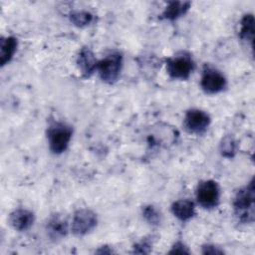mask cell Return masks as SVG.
I'll list each match as a JSON object with an SVG mask.
<instances>
[{
  "label": "cell",
  "instance_id": "6da1fadb",
  "mask_svg": "<svg viewBox=\"0 0 255 255\" xmlns=\"http://www.w3.org/2000/svg\"><path fill=\"white\" fill-rule=\"evenodd\" d=\"M254 177L239 188L233 198V212L238 222L252 224L255 219V186Z\"/></svg>",
  "mask_w": 255,
  "mask_h": 255
},
{
  "label": "cell",
  "instance_id": "7a4b0ae2",
  "mask_svg": "<svg viewBox=\"0 0 255 255\" xmlns=\"http://www.w3.org/2000/svg\"><path fill=\"white\" fill-rule=\"evenodd\" d=\"M46 134L50 151L58 155L68 149L73 136V128L64 122L54 121L49 124Z\"/></svg>",
  "mask_w": 255,
  "mask_h": 255
},
{
  "label": "cell",
  "instance_id": "3957f363",
  "mask_svg": "<svg viewBox=\"0 0 255 255\" xmlns=\"http://www.w3.org/2000/svg\"><path fill=\"white\" fill-rule=\"evenodd\" d=\"M165 69L170 79L185 81L193 73L195 62L190 53L182 51L165 59Z\"/></svg>",
  "mask_w": 255,
  "mask_h": 255
},
{
  "label": "cell",
  "instance_id": "277c9868",
  "mask_svg": "<svg viewBox=\"0 0 255 255\" xmlns=\"http://www.w3.org/2000/svg\"><path fill=\"white\" fill-rule=\"evenodd\" d=\"M123 66V54L118 51H113L99 60L97 73L102 82L108 85H114L121 77Z\"/></svg>",
  "mask_w": 255,
  "mask_h": 255
},
{
  "label": "cell",
  "instance_id": "5b68a950",
  "mask_svg": "<svg viewBox=\"0 0 255 255\" xmlns=\"http://www.w3.org/2000/svg\"><path fill=\"white\" fill-rule=\"evenodd\" d=\"M221 188L217 181L204 179L198 182L195 189L196 203L203 209L210 210L216 208L220 202Z\"/></svg>",
  "mask_w": 255,
  "mask_h": 255
},
{
  "label": "cell",
  "instance_id": "8992f818",
  "mask_svg": "<svg viewBox=\"0 0 255 255\" xmlns=\"http://www.w3.org/2000/svg\"><path fill=\"white\" fill-rule=\"evenodd\" d=\"M98 222V215L92 209H78L73 214L70 223V232L77 237L86 236L97 227Z\"/></svg>",
  "mask_w": 255,
  "mask_h": 255
},
{
  "label": "cell",
  "instance_id": "52a82bcc",
  "mask_svg": "<svg viewBox=\"0 0 255 255\" xmlns=\"http://www.w3.org/2000/svg\"><path fill=\"white\" fill-rule=\"evenodd\" d=\"M199 85L205 94L216 95L227 88V79L217 68L206 64L202 69Z\"/></svg>",
  "mask_w": 255,
  "mask_h": 255
},
{
  "label": "cell",
  "instance_id": "ba28073f",
  "mask_svg": "<svg viewBox=\"0 0 255 255\" xmlns=\"http://www.w3.org/2000/svg\"><path fill=\"white\" fill-rule=\"evenodd\" d=\"M211 124L208 113L200 109H189L183 118V127L191 134L204 133Z\"/></svg>",
  "mask_w": 255,
  "mask_h": 255
},
{
  "label": "cell",
  "instance_id": "9c48e42d",
  "mask_svg": "<svg viewBox=\"0 0 255 255\" xmlns=\"http://www.w3.org/2000/svg\"><path fill=\"white\" fill-rule=\"evenodd\" d=\"M45 232L47 237L56 242L64 239L70 232V223L60 214L51 215L45 223Z\"/></svg>",
  "mask_w": 255,
  "mask_h": 255
},
{
  "label": "cell",
  "instance_id": "30bf717a",
  "mask_svg": "<svg viewBox=\"0 0 255 255\" xmlns=\"http://www.w3.org/2000/svg\"><path fill=\"white\" fill-rule=\"evenodd\" d=\"M98 62L99 59H97L91 48L82 47L79 50L76 58V64L84 79L91 78L97 72Z\"/></svg>",
  "mask_w": 255,
  "mask_h": 255
},
{
  "label": "cell",
  "instance_id": "8fae6325",
  "mask_svg": "<svg viewBox=\"0 0 255 255\" xmlns=\"http://www.w3.org/2000/svg\"><path fill=\"white\" fill-rule=\"evenodd\" d=\"M8 222L11 228L18 232L29 230L35 222V214L33 211L26 208L14 209L8 217Z\"/></svg>",
  "mask_w": 255,
  "mask_h": 255
},
{
  "label": "cell",
  "instance_id": "7c38bea8",
  "mask_svg": "<svg viewBox=\"0 0 255 255\" xmlns=\"http://www.w3.org/2000/svg\"><path fill=\"white\" fill-rule=\"evenodd\" d=\"M195 203L187 198L177 199L172 202L170 206V211L172 215L181 222H187L191 220L196 211H195Z\"/></svg>",
  "mask_w": 255,
  "mask_h": 255
},
{
  "label": "cell",
  "instance_id": "4fadbf2b",
  "mask_svg": "<svg viewBox=\"0 0 255 255\" xmlns=\"http://www.w3.org/2000/svg\"><path fill=\"white\" fill-rule=\"evenodd\" d=\"M191 3L188 1H169L161 13V18L166 21H176L184 16L190 9Z\"/></svg>",
  "mask_w": 255,
  "mask_h": 255
},
{
  "label": "cell",
  "instance_id": "5bb4252c",
  "mask_svg": "<svg viewBox=\"0 0 255 255\" xmlns=\"http://www.w3.org/2000/svg\"><path fill=\"white\" fill-rule=\"evenodd\" d=\"M18 48V39L14 36L2 37L0 40V65L4 67L11 62Z\"/></svg>",
  "mask_w": 255,
  "mask_h": 255
},
{
  "label": "cell",
  "instance_id": "9a60e30c",
  "mask_svg": "<svg viewBox=\"0 0 255 255\" xmlns=\"http://www.w3.org/2000/svg\"><path fill=\"white\" fill-rule=\"evenodd\" d=\"M239 38L247 42L253 47L254 40V16L252 13H246L243 15L239 22V30H238Z\"/></svg>",
  "mask_w": 255,
  "mask_h": 255
},
{
  "label": "cell",
  "instance_id": "2e32d148",
  "mask_svg": "<svg viewBox=\"0 0 255 255\" xmlns=\"http://www.w3.org/2000/svg\"><path fill=\"white\" fill-rule=\"evenodd\" d=\"M68 17H69L70 22L74 26L79 27V28L88 27V26L92 25L96 20L95 15L87 10L72 11V12H70Z\"/></svg>",
  "mask_w": 255,
  "mask_h": 255
},
{
  "label": "cell",
  "instance_id": "e0dca14e",
  "mask_svg": "<svg viewBox=\"0 0 255 255\" xmlns=\"http://www.w3.org/2000/svg\"><path fill=\"white\" fill-rule=\"evenodd\" d=\"M141 214L143 219L150 225V226H158L161 223V213L160 211L153 205L148 204L142 207Z\"/></svg>",
  "mask_w": 255,
  "mask_h": 255
},
{
  "label": "cell",
  "instance_id": "ac0fdd59",
  "mask_svg": "<svg viewBox=\"0 0 255 255\" xmlns=\"http://www.w3.org/2000/svg\"><path fill=\"white\" fill-rule=\"evenodd\" d=\"M236 141L231 135H225L219 145V150L222 156L226 158H232L236 153Z\"/></svg>",
  "mask_w": 255,
  "mask_h": 255
},
{
  "label": "cell",
  "instance_id": "d6986e66",
  "mask_svg": "<svg viewBox=\"0 0 255 255\" xmlns=\"http://www.w3.org/2000/svg\"><path fill=\"white\" fill-rule=\"evenodd\" d=\"M152 248V243L147 238H142L132 246V253L135 254H148Z\"/></svg>",
  "mask_w": 255,
  "mask_h": 255
},
{
  "label": "cell",
  "instance_id": "ffe728a7",
  "mask_svg": "<svg viewBox=\"0 0 255 255\" xmlns=\"http://www.w3.org/2000/svg\"><path fill=\"white\" fill-rule=\"evenodd\" d=\"M190 253L191 251L188 248V246L180 240L174 242L170 247V250L168 251V254H190Z\"/></svg>",
  "mask_w": 255,
  "mask_h": 255
},
{
  "label": "cell",
  "instance_id": "44dd1931",
  "mask_svg": "<svg viewBox=\"0 0 255 255\" xmlns=\"http://www.w3.org/2000/svg\"><path fill=\"white\" fill-rule=\"evenodd\" d=\"M201 253L205 254V255H207V254H210V255H219L220 254L221 255V254H224V250L215 244L206 243L201 246Z\"/></svg>",
  "mask_w": 255,
  "mask_h": 255
},
{
  "label": "cell",
  "instance_id": "7402d4cb",
  "mask_svg": "<svg viewBox=\"0 0 255 255\" xmlns=\"http://www.w3.org/2000/svg\"><path fill=\"white\" fill-rule=\"evenodd\" d=\"M115 251L111 248V247H109V246H107V245H105V246H101V247H99V249H97L96 251H95V253H99V254H112V253H114Z\"/></svg>",
  "mask_w": 255,
  "mask_h": 255
}]
</instances>
